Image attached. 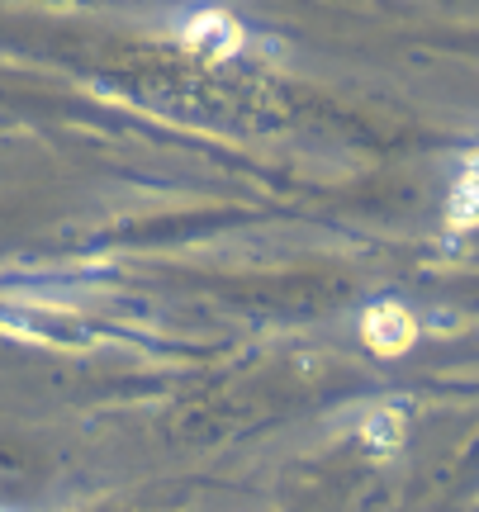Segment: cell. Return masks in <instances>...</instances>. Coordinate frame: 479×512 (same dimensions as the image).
<instances>
[{"instance_id": "7a4b0ae2", "label": "cell", "mask_w": 479, "mask_h": 512, "mask_svg": "<svg viewBox=\"0 0 479 512\" xmlns=\"http://www.w3.org/2000/svg\"><path fill=\"white\" fill-rule=\"evenodd\" d=\"M361 332H366V347L375 356H399V351L413 342V318L399 304H375L361 318Z\"/></svg>"}, {"instance_id": "6da1fadb", "label": "cell", "mask_w": 479, "mask_h": 512, "mask_svg": "<svg viewBox=\"0 0 479 512\" xmlns=\"http://www.w3.org/2000/svg\"><path fill=\"white\" fill-rule=\"evenodd\" d=\"M185 48H195L204 57H233L242 48V24L233 15H223V10H200V15L185 19Z\"/></svg>"}]
</instances>
